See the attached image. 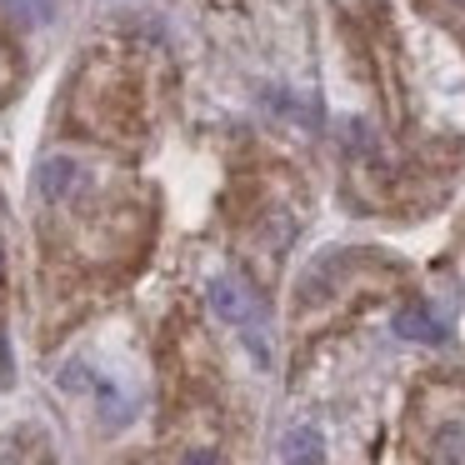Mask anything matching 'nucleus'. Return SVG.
<instances>
[{"instance_id": "obj_1", "label": "nucleus", "mask_w": 465, "mask_h": 465, "mask_svg": "<svg viewBox=\"0 0 465 465\" xmlns=\"http://www.w3.org/2000/svg\"><path fill=\"white\" fill-rule=\"evenodd\" d=\"M205 301H211V311L221 315L225 325H235V331L251 341L255 361H271V341H265V315H261V301H255L251 291H245L235 275H211V285H205Z\"/></svg>"}, {"instance_id": "obj_2", "label": "nucleus", "mask_w": 465, "mask_h": 465, "mask_svg": "<svg viewBox=\"0 0 465 465\" xmlns=\"http://www.w3.org/2000/svg\"><path fill=\"white\" fill-rule=\"evenodd\" d=\"M395 335L401 341H420V345H440L445 341V321L430 311V305H405L395 315Z\"/></svg>"}, {"instance_id": "obj_3", "label": "nucleus", "mask_w": 465, "mask_h": 465, "mask_svg": "<svg viewBox=\"0 0 465 465\" xmlns=\"http://www.w3.org/2000/svg\"><path fill=\"white\" fill-rule=\"evenodd\" d=\"M281 460L285 465H321L325 460L321 430H315V425H295V430L285 435V445H281Z\"/></svg>"}, {"instance_id": "obj_4", "label": "nucleus", "mask_w": 465, "mask_h": 465, "mask_svg": "<svg viewBox=\"0 0 465 465\" xmlns=\"http://www.w3.org/2000/svg\"><path fill=\"white\" fill-rule=\"evenodd\" d=\"M71 181H75V161H65V155H55V161L41 165V191L51 195V201H55V195H65V185H71Z\"/></svg>"}, {"instance_id": "obj_5", "label": "nucleus", "mask_w": 465, "mask_h": 465, "mask_svg": "<svg viewBox=\"0 0 465 465\" xmlns=\"http://www.w3.org/2000/svg\"><path fill=\"white\" fill-rule=\"evenodd\" d=\"M15 381V365H11V345H5V331H0V385Z\"/></svg>"}, {"instance_id": "obj_6", "label": "nucleus", "mask_w": 465, "mask_h": 465, "mask_svg": "<svg viewBox=\"0 0 465 465\" xmlns=\"http://www.w3.org/2000/svg\"><path fill=\"white\" fill-rule=\"evenodd\" d=\"M11 11H25V15H51V0H5Z\"/></svg>"}, {"instance_id": "obj_7", "label": "nucleus", "mask_w": 465, "mask_h": 465, "mask_svg": "<svg viewBox=\"0 0 465 465\" xmlns=\"http://www.w3.org/2000/svg\"><path fill=\"white\" fill-rule=\"evenodd\" d=\"M181 465H225V460H221V455H215V450H191V455H185Z\"/></svg>"}]
</instances>
